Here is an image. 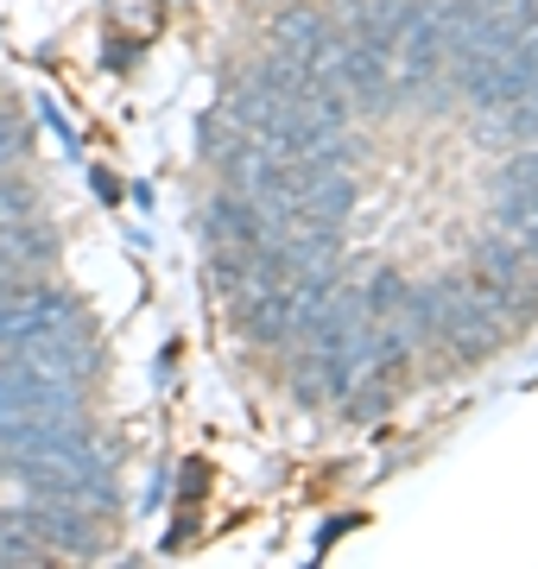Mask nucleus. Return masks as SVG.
Here are the masks:
<instances>
[{
  "mask_svg": "<svg viewBox=\"0 0 538 569\" xmlns=\"http://www.w3.org/2000/svg\"><path fill=\"white\" fill-rule=\"evenodd\" d=\"M437 77H444V20H437V0H412V20L393 44V89L425 96Z\"/></svg>",
  "mask_w": 538,
  "mask_h": 569,
  "instance_id": "1",
  "label": "nucleus"
},
{
  "mask_svg": "<svg viewBox=\"0 0 538 569\" xmlns=\"http://www.w3.org/2000/svg\"><path fill=\"white\" fill-rule=\"evenodd\" d=\"M20 519H26V531H32V538H39L44 550L96 557V550L108 545V526L83 507V500H51V493H39L32 507H20Z\"/></svg>",
  "mask_w": 538,
  "mask_h": 569,
  "instance_id": "2",
  "label": "nucleus"
},
{
  "mask_svg": "<svg viewBox=\"0 0 538 569\" xmlns=\"http://www.w3.org/2000/svg\"><path fill=\"white\" fill-rule=\"evenodd\" d=\"M77 323V298H63V291H13V298H0V355L7 348H26L51 336V329H70Z\"/></svg>",
  "mask_w": 538,
  "mask_h": 569,
  "instance_id": "3",
  "label": "nucleus"
},
{
  "mask_svg": "<svg viewBox=\"0 0 538 569\" xmlns=\"http://www.w3.org/2000/svg\"><path fill=\"white\" fill-rule=\"evenodd\" d=\"M342 89H349V102L361 108V114H387L393 108V58L380 51V44L355 39V32H342Z\"/></svg>",
  "mask_w": 538,
  "mask_h": 569,
  "instance_id": "4",
  "label": "nucleus"
},
{
  "mask_svg": "<svg viewBox=\"0 0 538 569\" xmlns=\"http://www.w3.org/2000/svg\"><path fill=\"white\" fill-rule=\"evenodd\" d=\"M209 241L222 247H260L267 241V209L253 203V197H241V190H228V197H216L209 203Z\"/></svg>",
  "mask_w": 538,
  "mask_h": 569,
  "instance_id": "5",
  "label": "nucleus"
},
{
  "mask_svg": "<svg viewBox=\"0 0 538 569\" xmlns=\"http://www.w3.org/2000/svg\"><path fill=\"white\" fill-rule=\"evenodd\" d=\"M253 82L267 89L272 102H298V96L311 89V58H305V51H286V44H272L267 58H260V70H253Z\"/></svg>",
  "mask_w": 538,
  "mask_h": 569,
  "instance_id": "6",
  "label": "nucleus"
},
{
  "mask_svg": "<svg viewBox=\"0 0 538 569\" xmlns=\"http://www.w3.org/2000/svg\"><path fill=\"white\" fill-rule=\"evenodd\" d=\"M469 272H476V279H488V284H500V291H519V284H526V253H519L507 234H495V241H476Z\"/></svg>",
  "mask_w": 538,
  "mask_h": 569,
  "instance_id": "7",
  "label": "nucleus"
},
{
  "mask_svg": "<svg viewBox=\"0 0 538 569\" xmlns=\"http://www.w3.org/2000/svg\"><path fill=\"white\" fill-rule=\"evenodd\" d=\"M495 222L500 234L519 247V253H532L538 260V197H526V190H495Z\"/></svg>",
  "mask_w": 538,
  "mask_h": 569,
  "instance_id": "8",
  "label": "nucleus"
},
{
  "mask_svg": "<svg viewBox=\"0 0 538 569\" xmlns=\"http://www.w3.org/2000/svg\"><path fill=\"white\" fill-rule=\"evenodd\" d=\"M272 108H279V102H272L267 89H260V82L248 77V82H241V89H235V96L222 102V114H228V127H235V133H248V140H253V133L267 127Z\"/></svg>",
  "mask_w": 538,
  "mask_h": 569,
  "instance_id": "9",
  "label": "nucleus"
},
{
  "mask_svg": "<svg viewBox=\"0 0 538 569\" xmlns=\"http://www.w3.org/2000/svg\"><path fill=\"white\" fill-rule=\"evenodd\" d=\"M323 32H330V26H323V13H317V7H286V13L272 20V39L286 44V51H305V58L317 51V39H323Z\"/></svg>",
  "mask_w": 538,
  "mask_h": 569,
  "instance_id": "10",
  "label": "nucleus"
},
{
  "mask_svg": "<svg viewBox=\"0 0 538 569\" xmlns=\"http://www.w3.org/2000/svg\"><path fill=\"white\" fill-rule=\"evenodd\" d=\"M406 298H412V284L399 279V272H373L368 291H361V305H368L373 323H387V317H399L406 310Z\"/></svg>",
  "mask_w": 538,
  "mask_h": 569,
  "instance_id": "11",
  "label": "nucleus"
},
{
  "mask_svg": "<svg viewBox=\"0 0 538 569\" xmlns=\"http://www.w3.org/2000/svg\"><path fill=\"white\" fill-rule=\"evenodd\" d=\"M39 557H44V545L26 531L20 512H0V563H39Z\"/></svg>",
  "mask_w": 538,
  "mask_h": 569,
  "instance_id": "12",
  "label": "nucleus"
},
{
  "mask_svg": "<svg viewBox=\"0 0 538 569\" xmlns=\"http://www.w3.org/2000/svg\"><path fill=\"white\" fill-rule=\"evenodd\" d=\"M495 190H526V197H538V146H526L519 159H507V164H500Z\"/></svg>",
  "mask_w": 538,
  "mask_h": 569,
  "instance_id": "13",
  "label": "nucleus"
},
{
  "mask_svg": "<svg viewBox=\"0 0 538 569\" xmlns=\"http://www.w3.org/2000/svg\"><path fill=\"white\" fill-rule=\"evenodd\" d=\"M32 216V190L26 183H0V228H13Z\"/></svg>",
  "mask_w": 538,
  "mask_h": 569,
  "instance_id": "14",
  "label": "nucleus"
},
{
  "mask_svg": "<svg viewBox=\"0 0 538 569\" xmlns=\"http://www.w3.org/2000/svg\"><path fill=\"white\" fill-rule=\"evenodd\" d=\"M20 152H26V127L0 114V164H7V159H20Z\"/></svg>",
  "mask_w": 538,
  "mask_h": 569,
  "instance_id": "15",
  "label": "nucleus"
}]
</instances>
